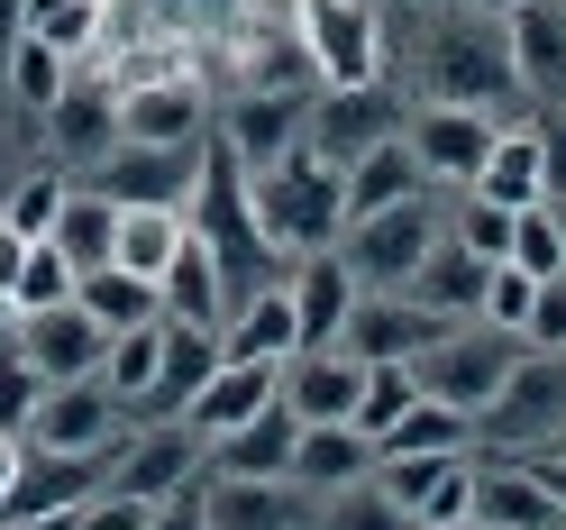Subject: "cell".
Segmentation results:
<instances>
[{
	"label": "cell",
	"mask_w": 566,
	"mask_h": 530,
	"mask_svg": "<svg viewBox=\"0 0 566 530\" xmlns=\"http://www.w3.org/2000/svg\"><path fill=\"white\" fill-rule=\"evenodd\" d=\"M247 201H256V229H265L274 257H311V247L347 238V174L329 156H311V147H293L265 174H247Z\"/></svg>",
	"instance_id": "cell-1"
},
{
	"label": "cell",
	"mask_w": 566,
	"mask_h": 530,
	"mask_svg": "<svg viewBox=\"0 0 566 530\" xmlns=\"http://www.w3.org/2000/svg\"><path fill=\"white\" fill-rule=\"evenodd\" d=\"M521 357H530V347H521L512 330H493V321H457V330H448V339H439L411 375H420V394H430V403L484 420V403L512 384V366H521Z\"/></svg>",
	"instance_id": "cell-2"
},
{
	"label": "cell",
	"mask_w": 566,
	"mask_h": 530,
	"mask_svg": "<svg viewBox=\"0 0 566 530\" xmlns=\"http://www.w3.org/2000/svg\"><path fill=\"white\" fill-rule=\"evenodd\" d=\"M512 92H521V74H512L503 19L467 10L457 28L430 38V101H457V111H484V119H493V101H512Z\"/></svg>",
	"instance_id": "cell-3"
},
{
	"label": "cell",
	"mask_w": 566,
	"mask_h": 530,
	"mask_svg": "<svg viewBox=\"0 0 566 530\" xmlns=\"http://www.w3.org/2000/svg\"><path fill=\"white\" fill-rule=\"evenodd\" d=\"M448 330H457V321H448V311H430L420 293H402V284H366L357 311H347V330H338V347H347L357 366H420Z\"/></svg>",
	"instance_id": "cell-4"
},
{
	"label": "cell",
	"mask_w": 566,
	"mask_h": 530,
	"mask_svg": "<svg viewBox=\"0 0 566 530\" xmlns=\"http://www.w3.org/2000/svg\"><path fill=\"white\" fill-rule=\"evenodd\" d=\"M201 457H210V439L192 430V420H156V430H137V439H119V457H111V493H128V503H184V493H201Z\"/></svg>",
	"instance_id": "cell-5"
},
{
	"label": "cell",
	"mask_w": 566,
	"mask_h": 530,
	"mask_svg": "<svg viewBox=\"0 0 566 530\" xmlns=\"http://www.w3.org/2000/svg\"><path fill=\"white\" fill-rule=\"evenodd\" d=\"M439 238H448V229H439L430 193H411V201H394V210H366V220H347L338 257L357 266V284H411L420 257H430Z\"/></svg>",
	"instance_id": "cell-6"
},
{
	"label": "cell",
	"mask_w": 566,
	"mask_h": 530,
	"mask_svg": "<svg viewBox=\"0 0 566 530\" xmlns=\"http://www.w3.org/2000/svg\"><path fill=\"white\" fill-rule=\"evenodd\" d=\"M119 420H128V403L111 394L101 375H83V384H46V403H38V420H28V439L19 448H46V457H119Z\"/></svg>",
	"instance_id": "cell-7"
},
{
	"label": "cell",
	"mask_w": 566,
	"mask_h": 530,
	"mask_svg": "<svg viewBox=\"0 0 566 530\" xmlns=\"http://www.w3.org/2000/svg\"><path fill=\"white\" fill-rule=\"evenodd\" d=\"M475 430L503 439V448H539V439L557 448L566 439V357H539V347H530V357L512 366V384L484 403Z\"/></svg>",
	"instance_id": "cell-8"
},
{
	"label": "cell",
	"mask_w": 566,
	"mask_h": 530,
	"mask_svg": "<svg viewBox=\"0 0 566 530\" xmlns=\"http://www.w3.org/2000/svg\"><path fill=\"white\" fill-rule=\"evenodd\" d=\"M192 503L201 530H321V493L293 476H210Z\"/></svg>",
	"instance_id": "cell-9"
},
{
	"label": "cell",
	"mask_w": 566,
	"mask_h": 530,
	"mask_svg": "<svg viewBox=\"0 0 566 530\" xmlns=\"http://www.w3.org/2000/svg\"><path fill=\"white\" fill-rule=\"evenodd\" d=\"M384 137H402L394 92H384V83H329L321 101H311V137H302V147H311V156H329V165L347 174L366 147H384Z\"/></svg>",
	"instance_id": "cell-10"
},
{
	"label": "cell",
	"mask_w": 566,
	"mask_h": 530,
	"mask_svg": "<svg viewBox=\"0 0 566 530\" xmlns=\"http://www.w3.org/2000/svg\"><path fill=\"white\" fill-rule=\"evenodd\" d=\"M375 485L411 512V530H430V521H467V512H475V467H467V448H457V457H448V448L375 457Z\"/></svg>",
	"instance_id": "cell-11"
},
{
	"label": "cell",
	"mask_w": 566,
	"mask_h": 530,
	"mask_svg": "<svg viewBox=\"0 0 566 530\" xmlns=\"http://www.w3.org/2000/svg\"><path fill=\"white\" fill-rule=\"evenodd\" d=\"M192 184H201V147H128V137H119V147L92 165V193H101V201H119V210H137V201L184 210Z\"/></svg>",
	"instance_id": "cell-12"
},
{
	"label": "cell",
	"mask_w": 566,
	"mask_h": 530,
	"mask_svg": "<svg viewBox=\"0 0 566 530\" xmlns=\"http://www.w3.org/2000/svg\"><path fill=\"white\" fill-rule=\"evenodd\" d=\"M402 137H411V156H420L430 184H475L484 156L503 147V128H493L484 111H457V101H420V111L402 119Z\"/></svg>",
	"instance_id": "cell-13"
},
{
	"label": "cell",
	"mask_w": 566,
	"mask_h": 530,
	"mask_svg": "<svg viewBox=\"0 0 566 530\" xmlns=\"http://www.w3.org/2000/svg\"><path fill=\"white\" fill-rule=\"evenodd\" d=\"M19 357L38 366L46 384H83V375H101V357H111V330H101L83 302L19 311Z\"/></svg>",
	"instance_id": "cell-14"
},
{
	"label": "cell",
	"mask_w": 566,
	"mask_h": 530,
	"mask_svg": "<svg viewBox=\"0 0 566 530\" xmlns=\"http://www.w3.org/2000/svg\"><path fill=\"white\" fill-rule=\"evenodd\" d=\"M220 357H247V366H293L302 357V321H293V274L238 293L229 302V330H220Z\"/></svg>",
	"instance_id": "cell-15"
},
{
	"label": "cell",
	"mask_w": 566,
	"mask_h": 530,
	"mask_svg": "<svg viewBox=\"0 0 566 530\" xmlns=\"http://www.w3.org/2000/svg\"><path fill=\"white\" fill-rule=\"evenodd\" d=\"M201 128H210V101L184 74L119 92V137H128V147H201Z\"/></svg>",
	"instance_id": "cell-16"
},
{
	"label": "cell",
	"mask_w": 566,
	"mask_h": 530,
	"mask_svg": "<svg viewBox=\"0 0 566 530\" xmlns=\"http://www.w3.org/2000/svg\"><path fill=\"white\" fill-rule=\"evenodd\" d=\"M357 266L338 257V247H311V257H293V321H302V347H338L347 311H357Z\"/></svg>",
	"instance_id": "cell-17"
},
{
	"label": "cell",
	"mask_w": 566,
	"mask_h": 530,
	"mask_svg": "<svg viewBox=\"0 0 566 530\" xmlns=\"http://www.w3.org/2000/svg\"><path fill=\"white\" fill-rule=\"evenodd\" d=\"M302 137H311V101H293V92H247L238 111H229V156H238L247 174L283 165Z\"/></svg>",
	"instance_id": "cell-18"
},
{
	"label": "cell",
	"mask_w": 566,
	"mask_h": 530,
	"mask_svg": "<svg viewBox=\"0 0 566 530\" xmlns=\"http://www.w3.org/2000/svg\"><path fill=\"white\" fill-rule=\"evenodd\" d=\"M366 476H375V439L357 430V420H302V439H293V485L347 493V485H366Z\"/></svg>",
	"instance_id": "cell-19"
},
{
	"label": "cell",
	"mask_w": 566,
	"mask_h": 530,
	"mask_svg": "<svg viewBox=\"0 0 566 530\" xmlns=\"http://www.w3.org/2000/svg\"><path fill=\"white\" fill-rule=\"evenodd\" d=\"M503 38H512V74H521V92L566 101V0H521V10L503 19Z\"/></svg>",
	"instance_id": "cell-20"
},
{
	"label": "cell",
	"mask_w": 566,
	"mask_h": 530,
	"mask_svg": "<svg viewBox=\"0 0 566 530\" xmlns=\"http://www.w3.org/2000/svg\"><path fill=\"white\" fill-rule=\"evenodd\" d=\"M311 64H321V83H375V10L366 0H311Z\"/></svg>",
	"instance_id": "cell-21"
},
{
	"label": "cell",
	"mask_w": 566,
	"mask_h": 530,
	"mask_svg": "<svg viewBox=\"0 0 566 530\" xmlns=\"http://www.w3.org/2000/svg\"><path fill=\"white\" fill-rule=\"evenodd\" d=\"M274 394H283V366H247V357H220V375H210L201 394L184 403V420H192L201 439H229L238 420H256Z\"/></svg>",
	"instance_id": "cell-22"
},
{
	"label": "cell",
	"mask_w": 566,
	"mask_h": 530,
	"mask_svg": "<svg viewBox=\"0 0 566 530\" xmlns=\"http://www.w3.org/2000/svg\"><path fill=\"white\" fill-rule=\"evenodd\" d=\"M293 439H302V412L274 394L256 420H238L229 439H210V476H293Z\"/></svg>",
	"instance_id": "cell-23"
},
{
	"label": "cell",
	"mask_w": 566,
	"mask_h": 530,
	"mask_svg": "<svg viewBox=\"0 0 566 530\" xmlns=\"http://www.w3.org/2000/svg\"><path fill=\"white\" fill-rule=\"evenodd\" d=\"M475 521L484 530H557V493L539 485L530 457H503V467H475Z\"/></svg>",
	"instance_id": "cell-24"
},
{
	"label": "cell",
	"mask_w": 566,
	"mask_h": 530,
	"mask_svg": "<svg viewBox=\"0 0 566 530\" xmlns=\"http://www.w3.org/2000/svg\"><path fill=\"white\" fill-rule=\"evenodd\" d=\"M357 394H366V366L347 357V347H302V357L283 366V403L302 420H357Z\"/></svg>",
	"instance_id": "cell-25"
},
{
	"label": "cell",
	"mask_w": 566,
	"mask_h": 530,
	"mask_svg": "<svg viewBox=\"0 0 566 530\" xmlns=\"http://www.w3.org/2000/svg\"><path fill=\"white\" fill-rule=\"evenodd\" d=\"M165 293V321H192V330H229V274L210 257V238H184L174 247V266L156 274Z\"/></svg>",
	"instance_id": "cell-26"
},
{
	"label": "cell",
	"mask_w": 566,
	"mask_h": 530,
	"mask_svg": "<svg viewBox=\"0 0 566 530\" xmlns=\"http://www.w3.org/2000/svg\"><path fill=\"white\" fill-rule=\"evenodd\" d=\"M484 284H493V266L475 257V247H457V238H439L430 257H420V274H411L402 293H420L430 311H448V321H475V311H484Z\"/></svg>",
	"instance_id": "cell-27"
},
{
	"label": "cell",
	"mask_w": 566,
	"mask_h": 530,
	"mask_svg": "<svg viewBox=\"0 0 566 530\" xmlns=\"http://www.w3.org/2000/svg\"><path fill=\"white\" fill-rule=\"evenodd\" d=\"M411 193H430V174H420L411 137H384V147H366L357 165H347V220H366V210H394Z\"/></svg>",
	"instance_id": "cell-28"
},
{
	"label": "cell",
	"mask_w": 566,
	"mask_h": 530,
	"mask_svg": "<svg viewBox=\"0 0 566 530\" xmlns=\"http://www.w3.org/2000/svg\"><path fill=\"white\" fill-rule=\"evenodd\" d=\"M46 128H55L64 165H101V156L119 147V101H111V92H92V83H64V92H55V111H46Z\"/></svg>",
	"instance_id": "cell-29"
},
{
	"label": "cell",
	"mask_w": 566,
	"mask_h": 530,
	"mask_svg": "<svg viewBox=\"0 0 566 530\" xmlns=\"http://www.w3.org/2000/svg\"><path fill=\"white\" fill-rule=\"evenodd\" d=\"M55 257L64 266H74V274H92V266H111L119 257V201H101L92 184L83 193H64V210H55Z\"/></svg>",
	"instance_id": "cell-30"
},
{
	"label": "cell",
	"mask_w": 566,
	"mask_h": 530,
	"mask_svg": "<svg viewBox=\"0 0 566 530\" xmlns=\"http://www.w3.org/2000/svg\"><path fill=\"white\" fill-rule=\"evenodd\" d=\"M74 302H83V311H92V321L111 330V339H119V330H147V321H165V293L147 284V274H128V266H92L83 284H74Z\"/></svg>",
	"instance_id": "cell-31"
},
{
	"label": "cell",
	"mask_w": 566,
	"mask_h": 530,
	"mask_svg": "<svg viewBox=\"0 0 566 530\" xmlns=\"http://www.w3.org/2000/svg\"><path fill=\"white\" fill-rule=\"evenodd\" d=\"M184 238H192L184 210L137 201V210H119V257H111V266H128V274H147V284H156V274L174 266V247H184Z\"/></svg>",
	"instance_id": "cell-32"
},
{
	"label": "cell",
	"mask_w": 566,
	"mask_h": 530,
	"mask_svg": "<svg viewBox=\"0 0 566 530\" xmlns=\"http://www.w3.org/2000/svg\"><path fill=\"white\" fill-rule=\"evenodd\" d=\"M165 366H156V403H192L210 375H220V330H192V321H165Z\"/></svg>",
	"instance_id": "cell-33"
},
{
	"label": "cell",
	"mask_w": 566,
	"mask_h": 530,
	"mask_svg": "<svg viewBox=\"0 0 566 530\" xmlns=\"http://www.w3.org/2000/svg\"><path fill=\"white\" fill-rule=\"evenodd\" d=\"M467 193H475V201H503V210H530V201H548V193H539V128L503 137V147L484 156V174H475Z\"/></svg>",
	"instance_id": "cell-34"
},
{
	"label": "cell",
	"mask_w": 566,
	"mask_h": 530,
	"mask_svg": "<svg viewBox=\"0 0 566 530\" xmlns=\"http://www.w3.org/2000/svg\"><path fill=\"white\" fill-rule=\"evenodd\" d=\"M165 321H147V330H119L111 339V357H101V384L137 412V403H156V366H165V339H156Z\"/></svg>",
	"instance_id": "cell-35"
},
{
	"label": "cell",
	"mask_w": 566,
	"mask_h": 530,
	"mask_svg": "<svg viewBox=\"0 0 566 530\" xmlns=\"http://www.w3.org/2000/svg\"><path fill=\"white\" fill-rule=\"evenodd\" d=\"M467 439H475V420H467V412H448V403H430V394H420V403L394 420V430L375 439V457H420V448H448V457H457Z\"/></svg>",
	"instance_id": "cell-36"
},
{
	"label": "cell",
	"mask_w": 566,
	"mask_h": 530,
	"mask_svg": "<svg viewBox=\"0 0 566 530\" xmlns=\"http://www.w3.org/2000/svg\"><path fill=\"white\" fill-rule=\"evenodd\" d=\"M512 266L521 274H566V210L557 201H530V210H512Z\"/></svg>",
	"instance_id": "cell-37"
},
{
	"label": "cell",
	"mask_w": 566,
	"mask_h": 530,
	"mask_svg": "<svg viewBox=\"0 0 566 530\" xmlns=\"http://www.w3.org/2000/svg\"><path fill=\"white\" fill-rule=\"evenodd\" d=\"M321 530H411V512L366 476V485H347V493H321Z\"/></svg>",
	"instance_id": "cell-38"
},
{
	"label": "cell",
	"mask_w": 566,
	"mask_h": 530,
	"mask_svg": "<svg viewBox=\"0 0 566 530\" xmlns=\"http://www.w3.org/2000/svg\"><path fill=\"white\" fill-rule=\"evenodd\" d=\"M420 403V375L411 366H366V394H357V430L366 439H384V430H394V420Z\"/></svg>",
	"instance_id": "cell-39"
},
{
	"label": "cell",
	"mask_w": 566,
	"mask_h": 530,
	"mask_svg": "<svg viewBox=\"0 0 566 530\" xmlns=\"http://www.w3.org/2000/svg\"><path fill=\"white\" fill-rule=\"evenodd\" d=\"M64 64H74V55H55L46 38H19V46H10V92L28 101V111H55V92H64Z\"/></svg>",
	"instance_id": "cell-40"
},
{
	"label": "cell",
	"mask_w": 566,
	"mask_h": 530,
	"mask_svg": "<svg viewBox=\"0 0 566 530\" xmlns=\"http://www.w3.org/2000/svg\"><path fill=\"white\" fill-rule=\"evenodd\" d=\"M101 28V0H28V38H46L55 55H83Z\"/></svg>",
	"instance_id": "cell-41"
},
{
	"label": "cell",
	"mask_w": 566,
	"mask_h": 530,
	"mask_svg": "<svg viewBox=\"0 0 566 530\" xmlns=\"http://www.w3.org/2000/svg\"><path fill=\"white\" fill-rule=\"evenodd\" d=\"M74 284H83V274H74V266H64L55 247L38 238V247H28V266H19V293H10V311H55V302H74Z\"/></svg>",
	"instance_id": "cell-42"
},
{
	"label": "cell",
	"mask_w": 566,
	"mask_h": 530,
	"mask_svg": "<svg viewBox=\"0 0 566 530\" xmlns=\"http://www.w3.org/2000/svg\"><path fill=\"white\" fill-rule=\"evenodd\" d=\"M64 193H74L64 174H28V184H19L10 201H0V220H10L19 238H55V210H64Z\"/></svg>",
	"instance_id": "cell-43"
},
{
	"label": "cell",
	"mask_w": 566,
	"mask_h": 530,
	"mask_svg": "<svg viewBox=\"0 0 566 530\" xmlns=\"http://www.w3.org/2000/svg\"><path fill=\"white\" fill-rule=\"evenodd\" d=\"M38 403H46V375L19 357H0V439H28V420H38Z\"/></svg>",
	"instance_id": "cell-44"
},
{
	"label": "cell",
	"mask_w": 566,
	"mask_h": 530,
	"mask_svg": "<svg viewBox=\"0 0 566 530\" xmlns=\"http://www.w3.org/2000/svg\"><path fill=\"white\" fill-rule=\"evenodd\" d=\"M448 238H457V247H475L484 266H503V257H512V210L467 193V210H457V229H448Z\"/></svg>",
	"instance_id": "cell-45"
},
{
	"label": "cell",
	"mask_w": 566,
	"mask_h": 530,
	"mask_svg": "<svg viewBox=\"0 0 566 530\" xmlns=\"http://www.w3.org/2000/svg\"><path fill=\"white\" fill-rule=\"evenodd\" d=\"M530 302H539V274H521V266L503 257V266H493V284H484V311H475V321H493V330H512V339H521Z\"/></svg>",
	"instance_id": "cell-46"
},
{
	"label": "cell",
	"mask_w": 566,
	"mask_h": 530,
	"mask_svg": "<svg viewBox=\"0 0 566 530\" xmlns=\"http://www.w3.org/2000/svg\"><path fill=\"white\" fill-rule=\"evenodd\" d=\"M521 347L566 357V274H548V284H539V302H530V321H521Z\"/></svg>",
	"instance_id": "cell-47"
},
{
	"label": "cell",
	"mask_w": 566,
	"mask_h": 530,
	"mask_svg": "<svg viewBox=\"0 0 566 530\" xmlns=\"http://www.w3.org/2000/svg\"><path fill=\"white\" fill-rule=\"evenodd\" d=\"M147 521H156V503H128V493H111V485L74 503V530H147Z\"/></svg>",
	"instance_id": "cell-48"
},
{
	"label": "cell",
	"mask_w": 566,
	"mask_h": 530,
	"mask_svg": "<svg viewBox=\"0 0 566 530\" xmlns=\"http://www.w3.org/2000/svg\"><path fill=\"white\" fill-rule=\"evenodd\" d=\"M539 193H548V201H566V128H557V119L539 128Z\"/></svg>",
	"instance_id": "cell-49"
},
{
	"label": "cell",
	"mask_w": 566,
	"mask_h": 530,
	"mask_svg": "<svg viewBox=\"0 0 566 530\" xmlns=\"http://www.w3.org/2000/svg\"><path fill=\"white\" fill-rule=\"evenodd\" d=\"M28 247H38V238H19L10 220H0V302L19 293V266H28Z\"/></svg>",
	"instance_id": "cell-50"
},
{
	"label": "cell",
	"mask_w": 566,
	"mask_h": 530,
	"mask_svg": "<svg viewBox=\"0 0 566 530\" xmlns=\"http://www.w3.org/2000/svg\"><path fill=\"white\" fill-rule=\"evenodd\" d=\"M530 467H539V485L557 493V512H566V448H539V457H530Z\"/></svg>",
	"instance_id": "cell-51"
},
{
	"label": "cell",
	"mask_w": 566,
	"mask_h": 530,
	"mask_svg": "<svg viewBox=\"0 0 566 530\" xmlns=\"http://www.w3.org/2000/svg\"><path fill=\"white\" fill-rule=\"evenodd\" d=\"M19 38H28V0H0V55H10Z\"/></svg>",
	"instance_id": "cell-52"
},
{
	"label": "cell",
	"mask_w": 566,
	"mask_h": 530,
	"mask_svg": "<svg viewBox=\"0 0 566 530\" xmlns=\"http://www.w3.org/2000/svg\"><path fill=\"white\" fill-rule=\"evenodd\" d=\"M19 457H28L19 439H0V512H10V485H19Z\"/></svg>",
	"instance_id": "cell-53"
},
{
	"label": "cell",
	"mask_w": 566,
	"mask_h": 530,
	"mask_svg": "<svg viewBox=\"0 0 566 530\" xmlns=\"http://www.w3.org/2000/svg\"><path fill=\"white\" fill-rule=\"evenodd\" d=\"M0 530H74V512H19V521H0Z\"/></svg>",
	"instance_id": "cell-54"
},
{
	"label": "cell",
	"mask_w": 566,
	"mask_h": 530,
	"mask_svg": "<svg viewBox=\"0 0 566 530\" xmlns=\"http://www.w3.org/2000/svg\"><path fill=\"white\" fill-rule=\"evenodd\" d=\"M467 10H484V19H512V10H521V0H467Z\"/></svg>",
	"instance_id": "cell-55"
},
{
	"label": "cell",
	"mask_w": 566,
	"mask_h": 530,
	"mask_svg": "<svg viewBox=\"0 0 566 530\" xmlns=\"http://www.w3.org/2000/svg\"><path fill=\"white\" fill-rule=\"evenodd\" d=\"M430 530H484V521H475V512H467V521H430Z\"/></svg>",
	"instance_id": "cell-56"
},
{
	"label": "cell",
	"mask_w": 566,
	"mask_h": 530,
	"mask_svg": "<svg viewBox=\"0 0 566 530\" xmlns=\"http://www.w3.org/2000/svg\"><path fill=\"white\" fill-rule=\"evenodd\" d=\"M557 530H566V521H557Z\"/></svg>",
	"instance_id": "cell-57"
},
{
	"label": "cell",
	"mask_w": 566,
	"mask_h": 530,
	"mask_svg": "<svg viewBox=\"0 0 566 530\" xmlns=\"http://www.w3.org/2000/svg\"><path fill=\"white\" fill-rule=\"evenodd\" d=\"M557 210H566V201H557Z\"/></svg>",
	"instance_id": "cell-58"
},
{
	"label": "cell",
	"mask_w": 566,
	"mask_h": 530,
	"mask_svg": "<svg viewBox=\"0 0 566 530\" xmlns=\"http://www.w3.org/2000/svg\"><path fill=\"white\" fill-rule=\"evenodd\" d=\"M557 448H566V439H557Z\"/></svg>",
	"instance_id": "cell-59"
}]
</instances>
